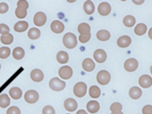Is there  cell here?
I'll list each match as a JSON object with an SVG mask.
<instances>
[{
    "label": "cell",
    "instance_id": "obj_6",
    "mask_svg": "<svg viewBox=\"0 0 152 114\" xmlns=\"http://www.w3.org/2000/svg\"><path fill=\"white\" fill-rule=\"evenodd\" d=\"M59 75L63 79H68L73 75V70L69 66H62L59 70Z\"/></svg>",
    "mask_w": 152,
    "mask_h": 114
},
{
    "label": "cell",
    "instance_id": "obj_21",
    "mask_svg": "<svg viewBox=\"0 0 152 114\" xmlns=\"http://www.w3.org/2000/svg\"><path fill=\"white\" fill-rule=\"evenodd\" d=\"M111 35L110 32L107 30H99L96 34V37L98 40L101 41H106L109 40L110 38Z\"/></svg>",
    "mask_w": 152,
    "mask_h": 114
},
{
    "label": "cell",
    "instance_id": "obj_1",
    "mask_svg": "<svg viewBox=\"0 0 152 114\" xmlns=\"http://www.w3.org/2000/svg\"><path fill=\"white\" fill-rule=\"evenodd\" d=\"M63 43L66 48L73 49L77 45V37L73 33H67L63 37Z\"/></svg>",
    "mask_w": 152,
    "mask_h": 114
},
{
    "label": "cell",
    "instance_id": "obj_10",
    "mask_svg": "<svg viewBox=\"0 0 152 114\" xmlns=\"http://www.w3.org/2000/svg\"><path fill=\"white\" fill-rule=\"evenodd\" d=\"M111 10V7L108 3L104 2L99 4L98 11L102 16H107L110 14Z\"/></svg>",
    "mask_w": 152,
    "mask_h": 114
},
{
    "label": "cell",
    "instance_id": "obj_7",
    "mask_svg": "<svg viewBox=\"0 0 152 114\" xmlns=\"http://www.w3.org/2000/svg\"><path fill=\"white\" fill-rule=\"evenodd\" d=\"M47 20V17L45 13L42 12H39L35 14L34 18V22L37 26H42L44 25Z\"/></svg>",
    "mask_w": 152,
    "mask_h": 114
},
{
    "label": "cell",
    "instance_id": "obj_35",
    "mask_svg": "<svg viewBox=\"0 0 152 114\" xmlns=\"http://www.w3.org/2000/svg\"><path fill=\"white\" fill-rule=\"evenodd\" d=\"M10 31V28L7 25L4 24H0V34L4 35L9 34Z\"/></svg>",
    "mask_w": 152,
    "mask_h": 114
},
{
    "label": "cell",
    "instance_id": "obj_11",
    "mask_svg": "<svg viewBox=\"0 0 152 114\" xmlns=\"http://www.w3.org/2000/svg\"><path fill=\"white\" fill-rule=\"evenodd\" d=\"M50 27L53 32L56 34H60L64 31L65 26L59 21L55 20L53 21L51 24Z\"/></svg>",
    "mask_w": 152,
    "mask_h": 114
},
{
    "label": "cell",
    "instance_id": "obj_4",
    "mask_svg": "<svg viewBox=\"0 0 152 114\" xmlns=\"http://www.w3.org/2000/svg\"><path fill=\"white\" fill-rule=\"evenodd\" d=\"M87 87L86 83L79 82L75 84L74 88V93L76 96L82 98L86 94Z\"/></svg>",
    "mask_w": 152,
    "mask_h": 114
},
{
    "label": "cell",
    "instance_id": "obj_30",
    "mask_svg": "<svg viewBox=\"0 0 152 114\" xmlns=\"http://www.w3.org/2000/svg\"><path fill=\"white\" fill-rule=\"evenodd\" d=\"M147 26L143 23H140L137 25L135 28V33L138 36H142L144 35L147 31Z\"/></svg>",
    "mask_w": 152,
    "mask_h": 114
},
{
    "label": "cell",
    "instance_id": "obj_29",
    "mask_svg": "<svg viewBox=\"0 0 152 114\" xmlns=\"http://www.w3.org/2000/svg\"><path fill=\"white\" fill-rule=\"evenodd\" d=\"M10 104V99L6 94H2L0 96V107L5 108L9 106Z\"/></svg>",
    "mask_w": 152,
    "mask_h": 114
},
{
    "label": "cell",
    "instance_id": "obj_41",
    "mask_svg": "<svg viewBox=\"0 0 152 114\" xmlns=\"http://www.w3.org/2000/svg\"><path fill=\"white\" fill-rule=\"evenodd\" d=\"M17 5L18 6H24V7H26V9H28V2L26 1H23V0L19 1L17 3Z\"/></svg>",
    "mask_w": 152,
    "mask_h": 114
},
{
    "label": "cell",
    "instance_id": "obj_26",
    "mask_svg": "<svg viewBox=\"0 0 152 114\" xmlns=\"http://www.w3.org/2000/svg\"><path fill=\"white\" fill-rule=\"evenodd\" d=\"M27 9L26 7L22 6H18L15 10V15L17 18L23 19L26 16Z\"/></svg>",
    "mask_w": 152,
    "mask_h": 114
},
{
    "label": "cell",
    "instance_id": "obj_27",
    "mask_svg": "<svg viewBox=\"0 0 152 114\" xmlns=\"http://www.w3.org/2000/svg\"><path fill=\"white\" fill-rule=\"evenodd\" d=\"M78 31L81 35H86L89 34L90 31V27L87 23H82L79 25Z\"/></svg>",
    "mask_w": 152,
    "mask_h": 114
},
{
    "label": "cell",
    "instance_id": "obj_18",
    "mask_svg": "<svg viewBox=\"0 0 152 114\" xmlns=\"http://www.w3.org/2000/svg\"><path fill=\"white\" fill-rule=\"evenodd\" d=\"M142 90L140 88L137 87H134L130 89L129 91V95L133 99H139L142 96Z\"/></svg>",
    "mask_w": 152,
    "mask_h": 114
},
{
    "label": "cell",
    "instance_id": "obj_14",
    "mask_svg": "<svg viewBox=\"0 0 152 114\" xmlns=\"http://www.w3.org/2000/svg\"><path fill=\"white\" fill-rule=\"evenodd\" d=\"M94 57L96 62L101 63L105 62L107 58V54L104 50L98 49L94 53Z\"/></svg>",
    "mask_w": 152,
    "mask_h": 114
},
{
    "label": "cell",
    "instance_id": "obj_5",
    "mask_svg": "<svg viewBox=\"0 0 152 114\" xmlns=\"http://www.w3.org/2000/svg\"><path fill=\"white\" fill-rule=\"evenodd\" d=\"M24 99L25 101L28 104H35L39 99V94L36 90H29L25 93Z\"/></svg>",
    "mask_w": 152,
    "mask_h": 114
},
{
    "label": "cell",
    "instance_id": "obj_2",
    "mask_svg": "<svg viewBox=\"0 0 152 114\" xmlns=\"http://www.w3.org/2000/svg\"><path fill=\"white\" fill-rule=\"evenodd\" d=\"M66 86V82L61 81L57 77L53 78L49 82L50 88L55 91H60L63 90Z\"/></svg>",
    "mask_w": 152,
    "mask_h": 114
},
{
    "label": "cell",
    "instance_id": "obj_34",
    "mask_svg": "<svg viewBox=\"0 0 152 114\" xmlns=\"http://www.w3.org/2000/svg\"><path fill=\"white\" fill-rule=\"evenodd\" d=\"M10 49L8 47H2L0 48V58L5 59L10 56Z\"/></svg>",
    "mask_w": 152,
    "mask_h": 114
},
{
    "label": "cell",
    "instance_id": "obj_43",
    "mask_svg": "<svg viewBox=\"0 0 152 114\" xmlns=\"http://www.w3.org/2000/svg\"><path fill=\"white\" fill-rule=\"evenodd\" d=\"M76 114H88L84 110H80L77 112Z\"/></svg>",
    "mask_w": 152,
    "mask_h": 114
},
{
    "label": "cell",
    "instance_id": "obj_46",
    "mask_svg": "<svg viewBox=\"0 0 152 114\" xmlns=\"http://www.w3.org/2000/svg\"><path fill=\"white\" fill-rule=\"evenodd\" d=\"M111 114H113V113H111ZM123 114V113H122V112H121V113H120V114Z\"/></svg>",
    "mask_w": 152,
    "mask_h": 114
},
{
    "label": "cell",
    "instance_id": "obj_42",
    "mask_svg": "<svg viewBox=\"0 0 152 114\" xmlns=\"http://www.w3.org/2000/svg\"><path fill=\"white\" fill-rule=\"evenodd\" d=\"M133 2L136 4H141L144 2V0H139V1H133Z\"/></svg>",
    "mask_w": 152,
    "mask_h": 114
},
{
    "label": "cell",
    "instance_id": "obj_40",
    "mask_svg": "<svg viewBox=\"0 0 152 114\" xmlns=\"http://www.w3.org/2000/svg\"><path fill=\"white\" fill-rule=\"evenodd\" d=\"M143 114H152V106L147 105L144 107L142 110Z\"/></svg>",
    "mask_w": 152,
    "mask_h": 114
},
{
    "label": "cell",
    "instance_id": "obj_16",
    "mask_svg": "<svg viewBox=\"0 0 152 114\" xmlns=\"http://www.w3.org/2000/svg\"><path fill=\"white\" fill-rule=\"evenodd\" d=\"M131 43V39L128 36L121 37L117 41L118 45L121 48H126L130 45Z\"/></svg>",
    "mask_w": 152,
    "mask_h": 114
},
{
    "label": "cell",
    "instance_id": "obj_25",
    "mask_svg": "<svg viewBox=\"0 0 152 114\" xmlns=\"http://www.w3.org/2000/svg\"><path fill=\"white\" fill-rule=\"evenodd\" d=\"M28 36L30 39L35 40L38 39L41 36L40 30L36 28H32L28 30Z\"/></svg>",
    "mask_w": 152,
    "mask_h": 114
},
{
    "label": "cell",
    "instance_id": "obj_36",
    "mask_svg": "<svg viewBox=\"0 0 152 114\" xmlns=\"http://www.w3.org/2000/svg\"><path fill=\"white\" fill-rule=\"evenodd\" d=\"M42 114H55V111L51 106H46L43 109Z\"/></svg>",
    "mask_w": 152,
    "mask_h": 114
},
{
    "label": "cell",
    "instance_id": "obj_32",
    "mask_svg": "<svg viewBox=\"0 0 152 114\" xmlns=\"http://www.w3.org/2000/svg\"><path fill=\"white\" fill-rule=\"evenodd\" d=\"M111 111L112 112V113L113 114H119L121 112V110L122 109V106L120 103L118 102H115L113 103L111 105L110 108Z\"/></svg>",
    "mask_w": 152,
    "mask_h": 114
},
{
    "label": "cell",
    "instance_id": "obj_9",
    "mask_svg": "<svg viewBox=\"0 0 152 114\" xmlns=\"http://www.w3.org/2000/svg\"><path fill=\"white\" fill-rule=\"evenodd\" d=\"M64 107L68 112H75L77 108V104L74 99H67L64 102Z\"/></svg>",
    "mask_w": 152,
    "mask_h": 114
},
{
    "label": "cell",
    "instance_id": "obj_39",
    "mask_svg": "<svg viewBox=\"0 0 152 114\" xmlns=\"http://www.w3.org/2000/svg\"><path fill=\"white\" fill-rule=\"evenodd\" d=\"M9 6L7 4L4 2L0 3V13L3 14L8 11Z\"/></svg>",
    "mask_w": 152,
    "mask_h": 114
},
{
    "label": "cell",
    "instance_id": "obj_17",
    "mask_svg": "<svg viewBox=\"0 0 152 114\" xmlns=\"http://www.w3.org/2000/svg\"><path fill=\"white\" fill-rule=\"evenodd\" d=\"M82 67L86 71L91 72L94 69L95 64L92 59L86 58L82 63Z\"/></svg>",
    "mask_w": 152,
    "mask_h": 114
},
{
    "label": "cell",
    "instance_id": "obj_47",
    "mask_svg": "<svg viewBox=\"0 0 152 114\" xmlns=\"http://www.w3.org/2000/svg\"><path fill=\"white\" fill-rule=\"evenodd\" d=\"M1 64H0V69H1Z\"/></svg>",
    "mask_w": 152,
    "mask_h": 114
},
{
    "label": "cell",
    "instance_id": "obj_8",
    "mask_svg": "<svg viewBox=\"0 0 152 114\" xmlns=\"http://www.w3.org/2000/svg\"><path fill=\"white\" fill-rule=\"evenodd\" d=\"M138 66V63L135 58H131L127 59L124 64V68L128 72L134 71Z\"/></svg>",
    "mask_w": 152,
    "mask_h": 114
},
{
    "label": "cell",
    "instance_id": "obj_15",
    "mask_svg": "<svg viewBox=\"0 0 152 114\" xmlns=\"http://www.w3.org/2000/svg\"><path fill=\"white\" fill-rule=\"evenodd\" d=\"M86 108L87 111L90 113H96L100 109V104L96 101L91 100L87 104Z\"/></svg>",
    "mask_w": 152,
    "mask_h": 114
},
{
    "label": "cell",
    "instance_id": "obj_33",
    "mask_svg": "<svg viewBox=\"0 0 152 114\" xmlns=\"http://www.w3.org/2000/svg\"><path fill=\"white\" fill-rule=\"evenodd\" d=\"M1 41L3 44L4 45H10L12 43L13 41V37L11 34L3 35H2L1 37Z\"/></svg>",
    "mask_w": 152,
    "mask_h": 114
},
{
    "label": "cell",
    "instance_id": "obj_22",
    "mask_svg": "<svg viewBox=\"0 0 152 114\" xmlns=\"http://www.w3.org/2000/svg\"><path fill=\"white\" fill-rule=\"evenodd\" d=\"M57 59L58 63L63 64L68 62L69 57L67 53L64 51H61L57 54Z\"/></svg>",
    "mask_w": 152,
    "mask_h": 114
},
{
    "label": "cell",
    "instance_id": "obj_12",
    "mask_svg": "<svg viewBox=\"0 0 152 114\" xmlns=\"http://www.w3.org/2000/svg\"><path fill=\"white\" fill-rule=\"evenodd\" d=\"M30 77L32 80L35 82H40L43 79L44 75L41 70L35 69L31 71Z\"/></svg>",
    "mask_w": 152,
    "mask_h": 114
},
{
    "label": "cell",
    "instance_id": "obj_37",
    "mask_svg": "<svg viewBox=\"0 0 152 114\" xmlns=\"http://www.w3.org/2000/svg\"><path fill=\"white\" fill-rule=\"evenodd\" d=\"M7 114H20V111L18 107L16 106H12L7 110Z\"/></svg>",
    "mask_w": 152,
    "mask_h": 114
},
{
    "label": "cell",
    "instance_id": "obj_28",
    "mask_svg": "<svg viewBox=\"0 0 152 114\" xmlns=\"http://www.w3.org/2000/svg\"><path fill=\"white\" fill-rule=\"evenodd\" d=\"M101 92L100 88L97 86H93L89 90V96L94 99H97L100 97Z\"/></svg>",
    "mask_w": 152,
    "mask_h": 114
},
{
    "label": "cell",
    "instance_id": "obj_3",
    "mask_svg": "<svg viewBox=\"0 0 152 114\" xmlns=\"http://www.w3.org/2000/svg\"><path fill=\"white\" fill-rule=\"evenodd\" d=\"M96 79L97 82L101 85H107L110 81L111 75L109 72L103 70L100 71L97 74Z\"/></svg>",
    "mask_w": 152,
    "mask_h": 114
},
{
    "label": "cell",
    "instance_id": "obj_19",
    "mask_svg": "<svg viewBox=\"0 0 152 114\" xmlns=\"http://www.w3.org/2000/svg\"><path fill=\"white\" fill-rule=\"evenodd\" d=\"M28 27V24L26 21H19L15 24L14 29L15 31L21 33L26 31Z\"/></svg>",
    "mask_w": 152,
    "mask_h": 114
},
{
    "label": "cell",
    "instance_id": "obj_24",
    "mask_svg": "<svg viewBox=\"0 0 152 114\" xmlns=\"http://www.w3.org/2000/svg\"><path fill=\"white\" fill-rule=\"evenodd\" d=\"M25 52L24 49L20 47L15 48L12 51V56L17 60H20L25 56Z\"/></svg>",
    "mask_w": 152,
    "mask_h": 114
},
{
    "label": "cell",
    "instance_id": "obj_48",
    "mask_svg": "<svg viewBox=\"0 0 152 114\" xmlns=\"http://www.w3.org/2000/svg\"></svg>",
    "mask_w": 152,
    "mask_h": 114
},
{
    "label": "cell",
    "instance_id": "obj_13",
    "mask_svg": "<svg viewBox=\"0 0 152 114\" xmlns=\"http://www.w3.org/2000/svg\"><path fill=\"white\" fill-rule=\"evenodd\" d=\"M139 85L142 88H147L152 85V79L148 75H142L139 79Z\"/></svg>",
    "mask_w": 152,
    "mask_h": 114
},
{
    "label": "cell",
    "instance_id": "obj_38",
    "mask_svg": "<svg viewBox=\"0 0 152 114\" xmlns=\"http://www.w3.org/2000/svg\"><path fill=\"white\" fill-rule=\"evenodd\" d=\"M91 38V34L90 33L86 35H81L79 37V40L80 43H85L89 41Z\"/></svg>",
    "mask_w": 152,
    "mask_h": 114
},
{
    "label": "cell",
    "instance_id": "obj_44",
    "mask_svg": "<svg viewBox=\"0 0 152 114\" xmlns=\"http://www.w3.org/2000/svg\"><path fill=\"white\" fill-rule=\"evenodd\" d=\"M148 34H149V37H150V38L152 40V28L150 29V30H149V33H148Z\"/></svg>",
    "mask_w": 152,
    "mask_h": 114
},
{
    "label": "cell",
    "instance_id": "obj_23",
    "mask_svg": "<svg viewBox=\"0 0 152 114\" xmlns=\"http://www.w3.org/2000/svg\"><path fill=\"white\" fill-rule=\"evenodd\" d=\"M84 10L86 14L88 15L93 14L95 10L94 4L91 1H86L84 4Z\"/></svg>",
    "mask_w": 152,
    "mask_h": 114
},
{
    "label": "cell",
    "instance_id": "obj_31",
    "mask_svg": "<svg viewBox=\"0 0 152 114\" xmlns=\"http://www.w3.org/2000/svg\"><path fill=\"white\" fill-rule=\"evenodd\" d=\"M136 19L134 16L128 15L126 16L123 19V23L124 25L128 27H131L135 25Z\"/></svg>",
    "mask_w": 152,
    "mask_h": 114
},
{
    "label": "cell",
    "instance_id": "obj_45",
    "mask_svg": "<svg viewBox=\"0 0 152 114\" xmlns=\"http://www.w3.org/2000/svg\"><path fill=\"white\" fill-rule=\"evenodd\" d=\"M151 72L152 74V65L151 66Z\"/></svg>",
    "mask_w": 152,
    "mask_h": 114
},
{
    "label": "cell",
    "instance_id": "obj_20",
    "mask_svg": "<svg viewBox=\"0 0 152 114\" xmlns=\"http://www.w3.org/2000/svg\"><path fill=\"white\" fill-rule=\"evenodd\" d=\"M9 94L12 98L17 100L20 99L22 96V90L18 87H13L10 89Z\"/></svg>",
    "mask_w": 152,
    "mask_h": 114
}]
</instances>
